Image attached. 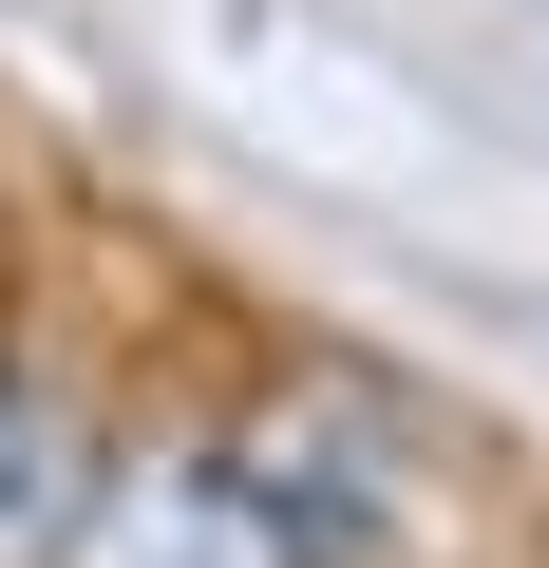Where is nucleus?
Masks as SVG:
<instances>
[{"instance_id":"f257e3e1","label":"nucleus","mask_w":549,"mask_h":568,"mask_svg":"<svg viewBox=\"0 0 549 568\" xmlns=\"http://www.w3.org/2000/svg\"><path fill=\"white\" fill-rule=\"evenodd\" d=\"M77 568H304V530L246 455H133V474H95Z\"/></svg>"},{"instance_id":"f03ea898","label":"nucleus","mask_w":549,"mask_h":568,"mask_svg":"<svg viewBox=\"0 0 549 568\" xmlns=\"http://www.w3.org/2000/svg\"><path fill=\"white\" fill-rule=\"evenodd\" d=\"M95 530V417L58 379H0V568H77Z\"/></svg>"}]
</instances>
